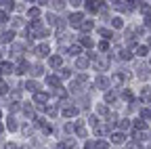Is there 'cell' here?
Masks as SVG:
<instances>
[{
  "mask_svg": "<svg viewBox=\"0 0 151 149\" xmlns=\"http://www.w3.org/2000/svg\"><path fill=\"white\" fill-rule=\"evenodd\" d=\"M69 19H71V23H73V25H80V23H82V13H78V15L73 13Z\"/></svg>",
  "mask_w": 151,
  "mask_h": 149,
  "instance_id": "obj_1",
  "label": "cell"
},
{
  "mask_svg": "<svg viewBox=\"0 0 151 149\" xmlns=\"http://www.w3.org/2000/svg\"><path fill=\"white\" fill-rule=\"evenodd\" d=\"M111 141L120 145V143H124V135H122V132H113V137H111Z\"/></svg>",
  "mask_w": 151,
  "mask_h": 149,
  "instance_id": "obj_2",
  "label": "cell"
},
{
  "mask_svg": "<svg viewBox=\"0 0 151 149\" xmlns=\"http://www.w3.org/2000/svg\"><path fill=\"white\" fill-rule=\"evenodd\" d=\"M141 97H143V101H145V103H149V101H151V90L143 88V90H141Z\"/></svg>",
  "mask_w": 151,
  "mask_h": 149,
  "instance_id": "obj_3",
  "label": "cell"
},
{
  "mask_svg": "<svg viewBox=\"0 0 151 149\" xmlns=\"http://www.w3.org/2000/svg\"><path fill=\"white\" fill-rule=\"evenodd\" d=\"M147 53H149V48H147V46H139V48H137V55H141V57H145Z\"/></svg>",
  "mask_w": 151,
  "mask_h": 149,
  "instance_id": "obj_4",
  "label": "cell"
},
{
  "mask_svg": "<svg viewBox=\"0 0 151 149\" xmlns=\"http://www.w3.org/2000/svg\"><path fill=\"white\" fill-rule=\"evenodd\" d=\"M38 53H40V57H46V55H48V46H46V44L40 46V48H38Z\"/></svg>",
  "mask_w": 151,
  "mask_h": 149,
  "instance_id": "obj_5",
  "label": "cell"
},
{
  "mask_svg": "<svg viewBox=\"0 0 151 149\" xmlns=\"http://www.w3.org/2000/svg\"><path fill=\"white\" fill-rule=\"evenodd\" d=\"M50 63H52V67H59V65H61V57H52Z\"/></svg>",
  "mask_w": 151,
  "mask_h": 149,
  "instance_id": "obj_6",
  "label": "cell"
},
{
  "mask_svg": "<svg viewBox=\"0 0 151 149\" xmlns=\"http://www.w3.org/2000/svg\"><path fill=\"white\" fill-rule=\"evenodd\" d=\"M111 23H113V27H122V19H120V17H116Z\"/></svg>",
  "mask_w": 151,
  "mask_h": 149,
  "instance_id": "obj_7",
  "label": "cell"
},
{
  "mask_svg": "<svg viewBox=\"0 0 151 149\" xmlns=\"http://www.w3.org/2000/svg\"><path fill=\"white\" fill-rule=\"evenodd\" d=\"M120 57H122V59H130L132 55H130V50H122V53H120Z\"/></svg>",
  "mask_w": 151,
  "mask_h": 149,
  "instance_id": "obj_8",
  "label": "cell"
},
{
  "mask_svg": "<svg viewBox=\"0 0 151 149\" xmlns=\"http://www.w3.org/2000/svg\"><path fill=\"white\" fill-rule=\"evenodd\" d=\"M46 101V95H36V103H44Z\"/></svg>",
  "mask_w": 151,
  "mask_h": 149,
  "instance_id": "obj_9",
  "label": "cell"
},
{
  "mask_svg": "<svg viewBox=\"0 0 151 149\" xmlns=\"http://www.w3.org/2000/svg\"><path fill=\"white\" fill-rule=\"evenodd\" d=\"M134 126H137V128H143V130H145V128H147V124H145V122H143V120H137V124H134Z\"/></svg>",
  "mask_w": 151,
  "mask_h": 149,
  "instance_id": "obj_10",
  "label": "cell"
},
{
  "mask_svg": "<svg viewBox=\"0 0 151 149\" xmlns=\"http://www.w3.org/2000/svg\"><path fill=\"white\" fill-rule=\"evenodd\" d=\"M139 76H141V78H147L149 73H147V69H145V67H141V69H139Z\"/></svg>",
  "mask_w": 151,
  "mask_h": 149,
  "instance_id": "obj_11",
  "label": "cell"
},
{
  "mask_svg": "<svg viewBox=\"0 0 151 149\" xmlns=\"http://www.w3.org/2000/svg\"><path fill=\"white\" fill-rule=\"evenodd\" d=\"M82 44H84V46H90V38H88V36H84V38H82Z\"/></svg>",
  "mask_w": 151,
  "mask_h": 149,
  "instance_id": "obj_12",
  "label": "cell"
},
{
  "mask_svg": "<svg viewBox=\"0 0 151 149\" xmlns=\"http://www.w3.org/2000/svg\"><path fill=\"white\" fill-rule=\"evenodd\" d=\"M130 126V120H122V124H120V128H128Z\"/></svg>",
  "mask_w": 151,
  "mask_h": 149,
  "instance_id": "obj_13",
  "label": "cell"
},
{
  "mask_svg": "<svg viewBox=\"0 0 151 149\" xmlns=\"http://www.w3.org/2000/svg\"><path fill=\"white\" fill-rule=\"evenodd\" d=\"M145 149H151V145H149V147H145Z\"/></svg>",
  "mask_w": 151,
  "mask_h": 149,
  "instance_id": "obj_14",
  "label": "cell"
}]
</instances>
